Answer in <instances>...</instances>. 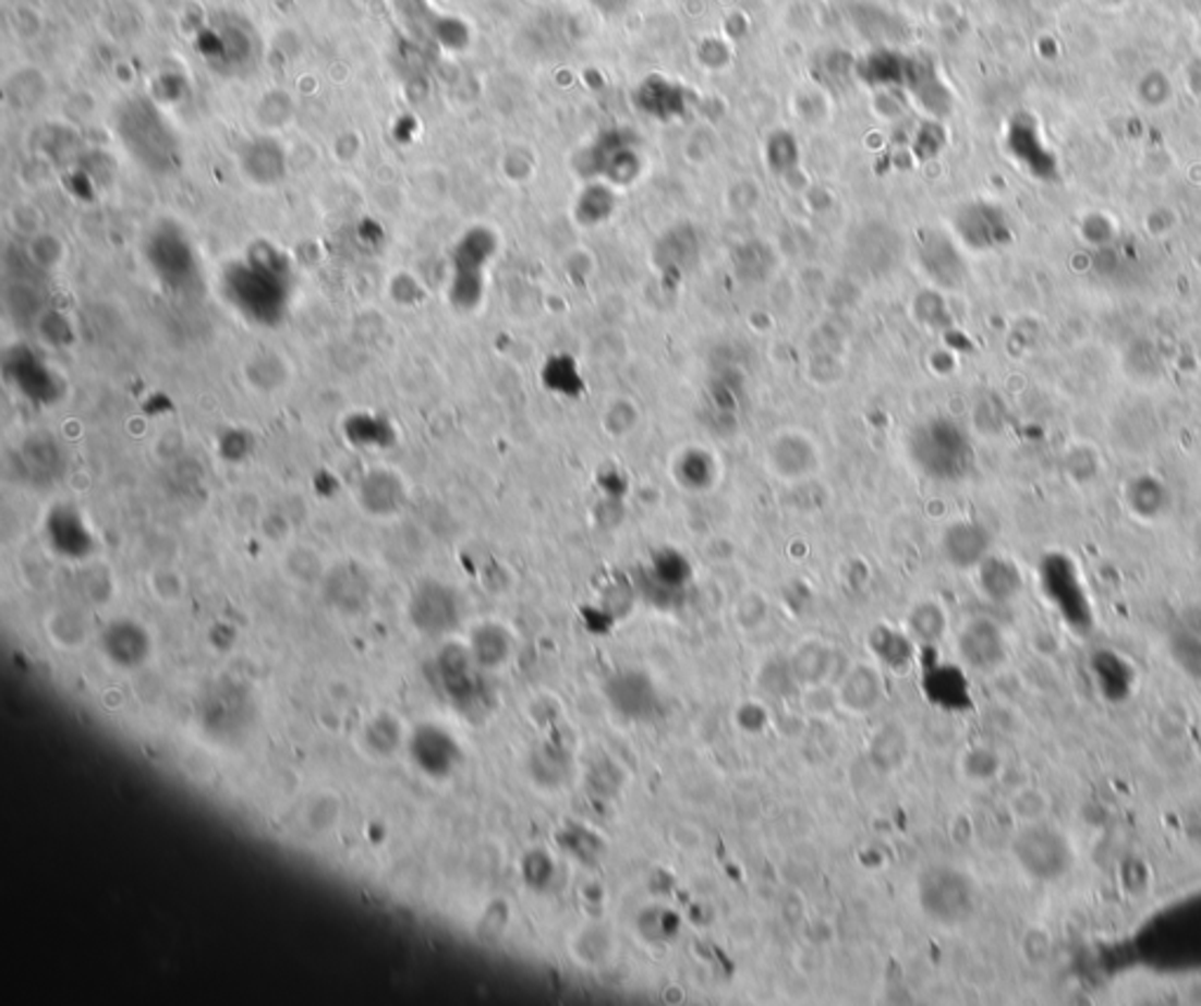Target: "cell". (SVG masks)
I'll return each mask as SVG.
<instances>
[{
  "mask_svg": "<svg viewBox=\"0 0 1201 1006\" xmlns=\"http://www.w3.org/2000/svg\"><path fill=\"white\" fill-rule=\"evenodd\" d=\"M908 453L922 474L936 482H960L974 468V448L967 432L950 417H930L908 439Z\"/></svg>",
  "mask_w": 1201,
  "mask_h": 1006,
  "instance_id": "1",
  "label": "cell"
},
{
  "mask_svg": "<svg viewBox=\"0 0 1201 1006\" xmlns=\"http://www.w3.org/2000/svg\"><path fill=\"white\" fill-rule=\"evenodd\" d=\"M1011 857L1030 880L1052 885L1072 871L1075 847L1064 831L1044 819L1035 824H1021L1014 833Z\"/></svg>",
  "mask_w": 1201,
  "mask_h": 1006,
  "instance_id": "2",
  "label": "cell"
},
{
  "mask_svg": "<svg viewBox=\"0 0 1201 1006\" xmlns=\"http://www.w3.org/2000/svg\"><path fill=\"white\" fill-rule=\"evenodd\" d=\"M918 901L925 916L942 926H960L972 920L979 906L976 885L953 865H932L918 880Z\"/></svg>",
  "mask_w": 1201,
  "mask_h": 1006,
  "instance_id": "3",
  "label": "cell"
},
{
  "mask_svg": "<svg viewBox=\"0 0 1201 1006\" xmlns=\"http://www.w3.org/2000/svg\"><path fill=\"white\" fill-rule=\"evenodd\" d=\"M590 174L608 185H629L641 177L643 160L627 132H606L587 153Z\"/></svg>",
  "mask_w": 1201,
  "mask_h": 1006,
  "instance_id": "4",
  "label": "cell"
},
{
  "mask_svg": "<svg viewBox=\"0 0 1201 1006\" xmlns=\"http://www.w3.org/2000/svg\"><path fill=\"white\" fill-rule=\"evenodd\" d=\"M918 260H920V268L925 270L930 280L938 287L956 289L962 284L967 275V266L960 252L956 250V244L944 235V232H936V230L922 232L918 240Z\"/></svg>",
  "mask_w": 1201,
  "mask_h": 1006,
  "instance_id": "5",
  "label": "cell"
},
{
  "mask_svg": "<svg viewBox=\"0 0 1201 1006\" xmlns=\"http://www.w3.org/2000/svg\"><path fill=\"white\" fill-rule=\"evenodd\" d=\"M240 374L246 390H252L258 397H272L287 390L291 376H294V366H291L287 354H282L280 350L256 348L244 357Z\"/></svg>",
  "mask_w": 1201,
  "mask_h": 1006,
  "instance_id": "6",
  "label": "cell"
},
{
  "mask_svg": "<svg viewBox=\"0 0 1201 1006\" xmlns=\"http://www.w3.org/2000/svg\"><path fill=\"white\" fill-rule=\"evenodd\" d=\"M958 650L969 667L979 671H993L1007 662L1005 637L991 619H972L960 633Z\"/></svg>",
  "mask_w": 1201,
  "mask_h": 1006,
  "instance_id": "7",
  "label": "cell"
},
{
  "mask_svg": "<svg viewBox=\"0 0 1201 1006\" xmlns=\"http://www.w3.org/2000/svg\"><path fill=\"white\" fill-rule=\"evenodd\" d=\"M702 238L695 226L679 223L662 235L653 250L655 266L667 277H683L697 266Z\"/></svg>",
  "mask_w": 1201,
  "mask_h": 1006,
  "instance_id": "8",
  "label": "cell"
},
{
  "mask_svg": "<svg viewBox=\"0 0 1201 1006\" xmlns=\"http://www.w3.org/2000/svg\"><path fill=\"white\" fill-rule=\"evenodd\" d=\"M407 498H409L407 482L395 470H388V468L366 472L357 488V500L364 507V512L374 517L399 514L407 505Z\"/></svg>",
  "mask_w": 1201,
  "mask_h": 1006,
  "instance_id": "9",
  "label": "cell"
},
{
  "mask_svg": "<svg viewBox=\"0 0 1201 1006\" xmlns=\"http://www.w3.org/2000/svg\"><path fill=\"white\" fill-rule=\"evenodd\" d=\"M956 228L962 240L974 250H991V246L1003 244L1009 238L1003 211L985 203L962 207L956 216Z\"/></svg>",
  "mask_w": 1201,
  "mask_h": 1006,
  "instance_id": "10",
  "label": "cell"
},
{
  "mask_svg": "<svg viewBox=\"0 0 1201 1006\" xmlns=\"http://www.w3.org/2000/svg\"><path fill=\"white\" fill-rule=\"evenodd\" d=\"M942 549L946 559L956 568H979V563L988 556L991 535L981 523L958 521L948 525L942 540Z\"/></svg>",
  "mask_w": 1201,
  "mask_h": 1006,
  "instance_id": "11",
  "label": "cell"
},
{
  "mask_svg": "<svg viewBox=\"0 0 1201 1006\" xmlns=\"http://www.w3.org/2000/svg\"><path fill=\"white\" fill-rule=\"evenodd\" d=\"M411 617L427 629H446L456 622L458 603L449 586L427 582L411 598Z\"/></svg>",
  "mask_w": 1201,
  "mask_h": 1006,
  "instance_id": "12",
  "label": "cell"
},
{
  "mask_svg": "<svg viewBox=\"0 0 1201 1006\" xmlns=\"http://www.w3.org/2000/svg\"><path fill=\"white\" fill-rule=\"evenodd\" d=\"M636 104L655 120H674L686 111V92L667 77L651 75L639 87Z\"/></svg>",
  "mask_w": 1201,
  "mask_h": 1006,
  "instance_id": "13",
  "label": "cell"
},
{
  "mask_svg": "<svg viewBox=\"0 0 1201 1006\" xmlns=\"http://www.w3.org/2000/svg\"><path fill=\"white\" fill-rule=\"evenodd\" d=\"M608 700L629 718L648 716L655 704V692L651 680L641 674L615 676L608 683Z\"/></svg>",
  "mask_w": 1201,
  "mask_h": 1006,
  "instance_id": "14",
  "label": "cell"
},
{
  "mask_svg": "<svg viewBox=\"0 0 1201 1006\" xmlns=\"http://www.w3.org/2000/svg\"><path fill=\"white\" fill-rule=\"evenodd\" d=\"M979 584L981 592L995 603H1009L1019 596L1023 578L1016 563L1003 559V556H985L979 563Z\"/></svg>",
  "mask_w": 1201,
  "mask_h": 1006,
  "instance_id": "15",
  "label": "cell"
},
{
  "mask_svg": "<svg viewBox=\"0 0 1201 1006\" xmlns=\"http://www.w3.org/2000/svg\"><path fill=\"white\" fill-rule=\"evenodd\" d=\"M769 460H773V468L777 474L796 478L814 470V464H817V451H814L808 439L789 435L775 441L773 451H769Z\"/></svg>",
  "mask_w": 1201,
  "mask_h": 1006,
  "instance_id": "16",
  "label": "cell"
},
{
  "mask_svg": "<svg viewBox=\"0 0 1201 1006\" xmlns=\"http://www.w3.org/2000/svg\"><path fill=\"white\" fill-rule=\"evenodd\" d=\"M881 678L869 667H857L840 683V702L854 714H864L881 700Z\"/></svg>",
  "mask_w": 1201,
  "mask_h": 1006,
  "instance_id": "17",
  "label": "cell"
},
{
  "mask_svg": "<svg viewBox=\"0 0 1201 1006\" xmlns=\"http://www.w3.org/2000/svg\"><path fill=\"white\" fill-rule=\"evenodd\" d=\"M327 596L336 603V606L357 610L368 596V582L357 568H338L333 572H327L325 580Z\"/></svg>",
  "mask_w": 1201,
  "mask_h": 1006,
  "instance_id": "18",
  "label": "cell"
},
{
  "mask_svg": "<svg viewBox=\"0 0 1201 1006\" xmlns=\"http://www.w3.org/2000/svg\"><path fill=\"white\" fill-rule=\"evenodd\" d=\"M908 73H911V61L903 59L897 52H891V50L873 52L866 59L864 69H861L864 81H869L871 85H881V87L908 83Z\"/></svg>",
  "mask_w": 1201,
  "mask_h": 1006,
  "instance_id": "19",
  "label": "cell"
},
{
  "mask_svg": "<svg viewBox=\"0 0 1201 1006\" xmlns=\"http://www.w3.org/2000/svg\"><path fill=\"white\" fill-rule=\"evenodd\" d=\"M908 755V739L895 725H885L871 741V761L877 769L891 772L903 765Z\"/></svg>",
  "mask_w": 1201,
  "mask_h": 1006,
  "instance_id": "20",
  "label": "cell"
},
{
  "mask_svg": "<svg viewBox=\"0 0 1201 1006\" xmlns=\"http://www.w3.org/2000/svg\"><path fill=\"white\" fill-rule=\"evenodd\" d=\"M615 209V195L608 183H590L582 191L575 205V216L582 226H598L610 219Z\"/></svg>",
  "mask_w": 1201,
  "mask_h": 1006,
  "instance_id": "21",
  "label": "cell"
},
{
  "mask_svg": "<svg viewBox=\"0 0 1201 1006\" xmlns=\"http://www.w3.org/2000/svg\"><path fill=\"white\" fill-rule=\"evenodd\" d=\"M688 578H690V566L683 554L674 549H662L653 559L651 582L657 586V590L674 594L681 590V586L688 582Z\"/></svg>",
  "mask_w": 1201,
  "mask_h": 1006,
  "instance_id": "22",
  "label": "cell"
},
{
  "mask_svg": "<svg viewBox=\"0 0 1201 1006\" xmlns=\"http://www.w3.org/2000/svg\"><path fill=\"white\" fill-rule=\"evenodd\" d=\"M735 268L739 277H744V280L761 282L765 277H769V272H773L775 254L765 242H759V240L744 242L739 244V250L735 252Z\"/></svg>",
  "mask_w": 1201,
  "mask_h": 1006,
  "instance_id": "23",
  "label": "cell"
},
{
  "mask_svg": "<svg viewBox=\"0 0 1201 1006\" xmlns=\"http://www.w3.org/2000/svg\"><path fill=\"white\" fill-rule=\"evenodd\" d=\"M3 307L5 313L22 324H36L38 317L45 313V303L40 291L26 282H14L3 293Z\"/></svg>",
  "mask_w": 1201,
  "mask_h": 1006,
  "instance_id": "24",
  "label": "cell"
},
{
  "mask_svg": "<svg viewBox=\"0 0 1201 1006\" xmlns=\"http://www.w3.org/2000/svg\"><path fill=\"white\" fill-rule=\"evenodd\" d=\"M284 572H287V578H291L299 584H305V586L317 584V582L325 580V575H327L325 563H322V556L313 547H305V545L289 549L284 554Z\"/></svg>",
  "mask_w": 1201,
  "mask_h": 1006,
  "instance_id": "25",
  "label": "cell"
},
{
  "mask_svg": "<svg viewBox=\"0 0 1201 1006\" xmlns=\"http://www.w3.org/2000/svg\"><path fill=\"white\" fill-rule=\"evenodd\" d=\"M871 650L881 657L885 664L895 669L906 667L913 659V643L906 639L903 633L891 629H875L871 633Z\"/></svg>",
  "mask_w": 1201,
  "mask_h": 1006,
  "instance_id": "26",
  "label": "cell"
},
{
  "mask_svg": "<svg viewBox=\"0 0 1201 1006\" xmlns=\"http://www.w3.org/2000/svg\"><path fill=\"white\" fill-rule=\"evenodd\" d=\"M908 627H911L913 639H918L920 643H936L946 631V613L936 603L925 601L908 615Z\"/></svg>",
  "mask_w": 1201,
  "mask_h": 1006,
  "instance_id": "27",
  "label": "cell"
},
{
  "mask_svg": "<svg viewBox=\"0 0 1201 1006\" xmlns=\"http://www.w3.org/2000/svg\"><path fill=\"white\" fill-rule=\"evenodd\" d=\"M1129 505H1131V512L1138 517L1143 519L1157 517L1166 505L1164 486L1157 484V478L1152 476L1136 478V482L1129 486Z\"/></svg>",
  "mask_w": 1201,
  "mask_h": 1006,
  "instance_id": "28",
  "label": "cell"
},
{
  "mask_svg": "<svg viewBox=\"0 0 1201 1006\" xmlns=\"http://www.w3.org/2000/svg\"><path fill=\"white\" fill-rule=\"evenodd\" d=\"M26 254L38 270L52 272L64 266L66 246L57 235H52V232H36V235H31Z\"/></svg>",
  "mask_w": 1201,
  "mask_h": 1006,
  "instance_id": "29",
  "label": "cell"
},
{
  "mask_svg": "<svg viewBox=\"0 0 1201 1006\" xmlns=\"http://www.w3.org/2000/svg\"><path fill=\"white\" fill-rule=\"evenodd\" d=\"M714 472L716 470H714L712 456L697 451V448L683 453V458L679 460V468H676V474H679L681 484L690 490H702L709 486L714 482Z\"/></svg>",
  "mask_w": 1201,
  "mask_h": 1006,
  "instance_id": "30",
  "label": "cell"
},
{
  "mask_svg": "<svg viewBox=\"0 0 1201 1006\" xmlns=\"http://www.w3.org/2000/svg\"><path fill=\"white\" fill-rule=\"evenodd\" d=\"M765 158H767V165L775 174L793 172V169L798 167V160H800V150H798V142L793 138V134L781 130V132H775L773 136H769L767 146H765Z\"/></svg>",
  "mask_w": 1201,
  "mask_h": 1006,
  "instance_id": "31",
  "label": "cell"
},
{
  "mask_svg": "<svg viewBox=\"0 0 1201 1006\" xmlns=\"http://www.w3.org/2000/svg\"><path fill=\"white\" fill-rule=\"evenodd\" d=\"M148 590L158 601H162L165 606H174V603H179L183 596H186L189 584H186V578H183L177 568L160 566L148 572Z\"/></svg>",
  "mask_w": 1201,
  "mask_h": 1006,
  "instance_id": "32",
  "label": "cell"
},
{
  "mask_svg": "<svg viewBox=\"0 0 1201 1006\" xmlns=\"http://www.w3.org/2000/svg\"><path fill=\"white\" fill-rule=\"evenodd\" d=\"M36 331L40 334L45 343L52 348H69L75 338L69 317L61 313V310H50V307H45V313L38 317Z\"/></svg>",
  "mask_w": 1201,
  "mask_h": 1006,
  "instance_id": "33",
  "label": "cell"
},
{
  "mask_svg": "<svg viewBox=\"0 0 1201 1006\" xmlns=\"http://www.w3.org/2000/svg\"><path fill=\"white\" fill-rule=\"evenodd\" d=\"M1052 800L1046 798L1040 788H1021L1019 793L1011 798V812L1021 819V824H1035L1044 822L1050 814Z\"/></svg>",
  "mask_w": 1201,
  "mask_h": 1006,
  "instance_id": "34",
  "label": "cell"
},
{
  "mask_svg": "<svg viewBox=\"0 0 1201 1006\" xmlns=\"http://www.w3.org/2000/svg\"><path fill=\"white\" fill-rule=\"evenodd\" d=\"M828 671V653L822 645L800 647L793 657V676L805 683H817Z\"/></svg>",
  "mask_w": 1201,
  "mask_h": 1006,
  "instance_id": "35",
  "label": "cell"
},
{
  "mask_svg": "<svg viewBox=\"0 0 1201 1006\" xmlns=\"http://www.w3.org/2000/svg\"><path fill=\"white\" fill-rule=\"evenodd\" d=\"M742 380H739L737 376L732 374H723L718 376L712 387H709V397H712V404L716 407L718 413L723 415H730L735 413L739 407H742Z\"/></svg>",
  "mask_w": 1201,
  "mask_h": 1006,
  "instance_id": "36",
  "label": "cell"
},
{
  "mask_svg": "<svg viewBox=\"0 0 1201 1006\" xmlns=\"http://www.w3.org/2000/svg\"><path fill=\"white\" fill-rule=\"evenodd\" d=\"M999 757L993 749H985V747H976V749H969L962 757V769L969 779L974 781H991L997 777L999 772Z\"/></svg>",
  "mask_w": 1201,
  "mask_h": 1006,
  "instance_id": "37",
  "label": "cell"
},
{
  "mask_svg": "<svg viewBox=\"0 0 1201 1006\" xmlns=\"http://www.w3.org/2000/svg\"><path fill=\"white\" fill-rule=\"evenodd\" d=\"M50 633L59 643H81L87 633V625L81 613L59 610L50 619Z\"/></svg>",
  "mask_w": 1201,
  "mask_h": 1006,
  "instance_id": "38",
  "label": "cell"
},
{
  "mask_svg": "<svg viewBox=\"0 0 1201 1006\" xmlns=\"http://www.w3.org/2000/svg\"><path fill=\"white\" fill-rule=\"evenodd\" d=\"M915 313L922 322H927L930 327H938V324L946 322L948 310L942 296H936L934 291H922V296L915 301Z\"/></svg>",
  "mask_w": 1201,
  "mask_h": 1006,
  "instance_id": "39",
  "label": "cell"
},
{
  "mask_svg": "<svg viewBox=\"0 0 1201 1006\" xmlns=\"http://www.w3.org/2000/svg\"><path fill=\"white\" fill-rule=\"evenodd\" d=\"M590 3L596 12L604 14V17H620V14H624L631 5H634V0H590Z\"/></svg>",
  "mask_w": 1201,
  "mask_h": 1006,
  "instance_id": "40",
  "label": "cell"
}]
</instances>
